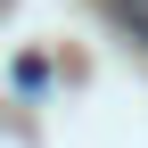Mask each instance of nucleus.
<instances>
[{"label":"nucleus","instance_id":"nucleus-1","mask_svg":"<svg viewBox=\"0 0 148 148\" xmlns=\"http://www.w3.org/2000/svg\"><path fill=\"white\" fill-rule=\"evenodd\" d=\"M107 8H115V25H132L140 41H148V0H107Z\"/></svg>","mask_w":148,"mask_h":148},{"label":"nucleus","instance_id":"nucleus-2","mask_svg":"<svg viewBox=\"0 0 148 148\" xmlns=\"http://www.w3.org/2000/svg\"><path fill=\"white\" fill-rule=\"evenodd\" d=\"M0 8H8V0H0Z\"/></svg>","mask_w":148,"mask_h":148}]
</instances>
